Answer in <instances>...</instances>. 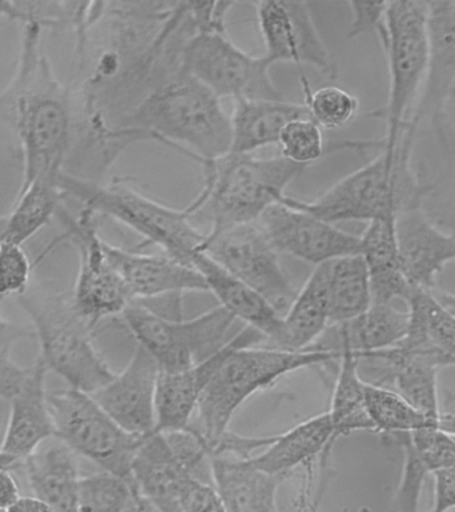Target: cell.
<instances>
[{"label":"cell","mask_w":455,"mask_h":512,"mask_svg":"<svg viewBox=\"0 0 455 512\" xmlns=\"http://www.w3.org/2000/svg\"><path fill=\"white\" fill-rule=\"evenodd\" d=\"M47 403L55 436L75 454L85 456L103 471L137 486L133 462L147 435H134L123 430L93 396L74 388L47 392Z\"/></svg>","instance_id":"cell-9"},{"label":"cell","mask_w":455,"mask_h":512,"mask_svg":"<svg viewBox=\"0 0 455 512\" xmlns=\"http://www.w3.org/2000/svg\"><path fill=\"white\" fill-rule=\"evenodd\" d=\"M277 146L283 159L301 167H309L321 160L326 152L323 130L310 116L291 120L279 135Z\"/></svg>","instance_id":"cell-39"},{"label":"cell","mask_w":455,"mask_h":512,"mask_svg":"<svg viewBox=\"0 0 455 512\" xmlns=\"http://www.w3.org/2000/svg\"><path fill=\"white\" fill-rule=\"evenodd\" d=\"M125 512H158V510L139 492Z\"/></svg>","instance_id":"cell-51"},{"label":"cell","mask_w":455,"mask_h":512,"mask_svg":"<svg viewBox=\"0 0 455 512\" xmlns=\"http://www.w3.org/2000/svg\"><path fill=\"white\" fill-rule=\"evenodd\" d=\"M47 367L41 358L30 367L21 390L10 400L11 410L5 438L0 446V468L21 466L27 456L45 440L55 436L53 418L47 403Z\"/></svg>","instance_id":"cell-20"},{"label":"cell","mask_w":455,"mask_h":512,"mask_svg":"<svg viewBox=\"0 0 455 512\" xmlns=\"http://www.w3.org/2000/svg\"><path fill=\"white\" fill-rule=\"evenodd\" d=\"M30 367H21L11 359L10 351L0 352V398L11 400L21 390Z\"/></svg>","instance_id":"cell-45"},{"label":"cell","mask_w":455,"mask_h":512,"mask_svg":"<svg viewBox=\"0 0 455 512\" xmlns=\"http://www.w3.org/2000/svg\"><path fill=\"white\" fill-rule=\"evenodd\" d=\"M365 407L374 432L387 436L411 434L431 426L454 427L453 415L438 419L423 415L389 387L365 382Z\"/></svg>","instance_id":"cell-36"},{"label":"cell","mask_w":455,"mask_h":512,"mask_svg":"<svg viewBox=\"0 0 455 512\" xmlns=\"http://www.w3.org/2000/svg\"><path fill=\"white\" fill-rule=\"evenodd\" d=\"M57 179L58 176L37 179L19 190L13 211L7 215L3 240L23 246L50 222L65 198Z\"/></svg>","instance_id":"cell-35"},{"label":"cell","mask_w":455,"mask_h":512,"mask_svg":"<svg viewBox=\"0 0 455 512\" xmlns=\"http://www.w3.org/2000/svg\"><path fill=\"white\" fill-rule=\"evenodd\" d=\"M258 224L275 250L314 266L361 250L358 235L283 203L267 208Z\"/></svg>","instance_id":"cell-16"},{"label":"cell","mask_w":455,"mask_h":512,"mask_svg":"<svg viewBox=\"0 0 455 512\" xmlns=\"http://www.w3.org/2000/svg\"><path fill=\"white\" fill-rule=\"evenodd\" d=\"M19 303L34 323L39 358L74 390L94 394L114 379V372L93 343L94 328L78 314L71 292L31 283Z\"/></svg>","instance_id":"cell-7"},{"label":"cell","mask_w":455,"mask_h":512,"mask_svg":"<svg viewBox=\"0 0 455 512\" xmlns=\"http://www.w3.org/2000/svg\"><path fill=\"white\" fill-rule=\"evenodd\" d=\"M185 512H227L214 484L191 479L183 499Z\"/></svg>","instance_id":"cell-43"},{"label":"cell","mask_w":455,"mask_h":512,"mask_svg":"<svg viewBox=\"0 0 455 512\" xmlns=\"http://www.w3.org/2000/svg\"><path fill=\"white\" fill-rule=\"evenodd\" d=\"M0 512H5V511H0Z\"/></svg>","instance_id":"cell-53"},{"label":"cell","mask_w":455,"mask_h":512,"mask_svg":"<svg viewBox=\"0 0 455 512\" xmlns=\"http://www.w3.org/2000/svg\"><path fill=\"white\" fill-rule=\"evenodd\" d=\"M211 480L227 512H279L278 488L283 478L259 471L247 459L210 458Z\"/></svg>","instance_id":"cell-28"},{"label":"cell","mask_w":455,"mask_h":512,"mask_svg":"<svg viewBox=\"0 0 455 512\" xmlns=\"http://www.w3.org/2000/svg\"><path fill=\"white\" fill-rule=\"evenodd\" d=\"M105 250L133 300L145 302L163 296L207 291L205 279L194 267L179 263L165 254H141L107 242Z\"/></svg>","instance_id":"cell-22"},{"label":"cell","mask_w":455,"mask_h":512,"mask_svg":"<svg viewBox=\"0 0 455 512\" xmlns=\"http://www.w3.org/2000/svg\"><path fill=\"white\" fill-rule=\"evenodd\" d=\"M133 476L139 492L158 512H185L183 499L190 480H202L190 463L175 454L161 432L143 440L135 454Z\"/></svg>","instance_id":"cell-23"},{"label":"cell","mask_w":455,"mask_h":512,"mask_svg":"<svg viewBox=\"0 0 455 512\" xmlns=\"http://www.w3.org/2000/svg\"><path fill=\"white\" fill-rule=\"evenodd\" d=\"M123 319L138 346L145 348L161 372L186 370L225 346L234 318L221 306L190 320L171 319L133 300Z\"/></svg>","instance_id":"cell-10"},{"label":"cell","mask_w":455,"mask_h":512,"mask_svg":"<svg viewBox=\"0 0 455 512\" xmlns=\"http://www.w3.org/2000/svg\"><path fill=\"white\" fill-rule=\"evenodd\" d=\"M301 87L307 114L322 130H341L349 126L359 114L361 103L357 96L338 86H326L313 90L301 71Z\"/></svg>","instance_id":"cell-37"},{"label":"cell","mask_w":455,"mask_h":512,"mask_svg":"<svg viewBox=\"0 0 455 512\" xmlns=\"http://www.w3.org/2000/svg\"><path fill=\"white\" fill-rule=\"evenodd\" d=\"M29 255L21 244L2 240L0 243V302L7 296H19L29 290L31 284Z\"/></svg>","instance_id":"cell-42"},{"label":"cell","mask_w":455,"mask_h":512,"mask_svg":"<svg viewBox=\"0 0 455 512\" xmlns=\"http://www.w3.org/2000/svg\"><path fill=\"white\" fill-rule=\"evenodd\" d=\"M431 512V511H430Z\"/></svg>","instance_id":"cell-54"},{"label":"cell","mask_w":455,"mask_h":512,"mask_svg":"<svg viewBox=\"0 0 455 512\" xmlns=\"http://www.w3.org/2000/svg\"><path fill=\"white\" fill-rule=\"evenodd\" d=\"M411 446L429 468L430 474L441 468L454 467V427L431 426L409 434Z\"/></svg>","instance_id":"cell-41"},{"label":"cell","mask_w":455,"mask_h":512,"mask_svg":"<svg viewBox=\"0 0 455 512\" xmlns=\"http://www.w3.org/2000/svg\"><path fill=\"white\" fill-rule=\"evenodd\" d=\"M0 16L21 23L23 15L19 2H0Z\"/></svg>","instance_id":"cell-50"},{"label":"cell","mask_w":455,"mask_h":512,"mask_svg":"<svg viewBox=\"0 0 455 512\" xmlns=\"http://www.w3.org/2000/svg\"><path fill=\"white\" fill-rule=\"evenodd\" d=\"M347 6L351 11V24L347 38L351 39L370 30L377 32L385 18L387 2H349Z\"/></svg>","instance_id":"cell-44"},{"label":"cell","mask_w":455,"mask_h":512,"mask_svg":"<svg viewBox=\"0 0 455 512\" xmlns=\"http://www.w3.org/2000/svg\"><path fill=\"white\" fill-rule=\"evenodd\" d=\"M57 214L66 228L62 239L69 240L79 255L77 282L71 298L78 314L94 328L103 319L123 314L133 299L106 254L97 214L82 207L73 215L62 206Z\"/></svg>","instance_id":"cell-12"},{"label":"cell","mask_w":455,"mask_h":512,"mask_svg":"<svg viewBox=\"0 0 455 512\" xmlns=\"http://www.w3.org/2000/svg\"><path fill=\"white\" fill-rule=\"evenodd\" d=\"M191 266L205 279L207 291L217 296L221 307L235 320H243L247 326L261 332L270 342L277 338L281 330L282 315L258 292L223 270L202 251L193 256Z\"/></svg>","instance_id":"cell-27"},{"label":"cell","mask_w":455,"mask_h":512,"mask_svg":"<svg viewBox=\"0 0 455 512\" xmlns=\"http://www.w3.org/2000/svg\"><path fill=\"white\" fill-rule=\"evenodd\" d=\"M259 30L265 43V59L311 66L326 79L338 78L337 64L315 26L310 4L295 0L254 3Z\"/></svg>","instance_id":"cell-14"},{"label":"cell","mask_w":455,"mask_h":512,"mask_svg":"<svg viewBox=\"0 0 455 512\" xmlns=\"http://www.w3.org/2000/svg\"><path fill=\"white\" fill-rule=\"evenodd\" d=\"M7 216H0V243L5 238Z\"/></svg>","instance_id":"cell-52"},{"label":"cell","mask_w":455,"mask_h":512,"mask_svg":"<svg viewBox=\"0 0 455 512\" xmlns=\"http://www.w3.org/2000/svg\"><path fill=\"white\" fill-rule=\"evenodd\" d=\"M179 66L219 99H283L265 56L242 50L227 34L194 32L183 43Z\"/></svg>","instance_id":"cell-11"},{"label":"cell","mask_w":455,"mask_h":512,"mask_svg":"<svg viewBox=\"0 0 455 512\" xmlns=\"http://www.w3.org/2000/svg\"><path fill=\"white\" fill-rule=\"evenodd\" d=\"M427 31H429V62L421 92L415 103L409 127L417 131L427 120L439 140L449 142L446 120L453 102L455 82V2H427Z\"/></svg>","instance_id":"cell-15"},{"label":"cell","mask_w":455,"mask_h":512,"mask_svg":"<svg viewBox=\"0 0 455 512\" xmlns=\"http://www.w3.org/2000/svg\"><path fill=\"white\" fill-rule=\"evenodd\" d=\"M33 328L22 327L0 315V352L10 351L11 346L18 340L33 338Z\"/></svg>","instance_id":"cell-47"},{"label":"cell","mask_w":455,"mask_h":512,"mask_svg":"<svg viewBox=\"0 0 455 512\" xmlns=\"http://www.w3.org/2000/svg\"><path fill=\"white\" fill-rule=\"evenodd\" d=\"M417 132H403L393 152L379 154L359 170L338 180L318 198L302 200L286 195L281 203L317 216L327 223L374 222L395 218L399 212L423 206L431 187L411 164Z\"/></svg>","instance_id":"cell-3"},{"label":"cell","mask_w":455,"mask_h":512,"mask_svg":"<svg viewBox=\"0 0 455 512\" xmlns=\"http://www.w3.org/2000/svg\"><path fill=\"white\" fill-rule=\"evenodd\" d=\"M27 482L34 496L53 512H79L78 455L58 436H51L23 460Z\"/></svg>","instance_id":"cell-25"},{"label":"cell","mask_w":455,"mask_h":512,"mask_svg":"<svg viewBox=\"0 0 455 512\" xmlns=\"http://www.w3.org/2000/svg\"><path fill=\"white\" fill-rule=\"evenodd\" d=\"M339 368L331 399L330 416L334 440L358 431L374 432L365 407V380L358 359L346 344H339Z\"/></svg>","instance_id":"cell-33"},{"label":"cell","mask_w":455,"mask_h":512,"mask_svg":"<svg viewBox=\"0 0 455 512\" xmlns=\"http://www.w3.org/2000/svg\"><path fill=\"white\" fill-rule=\"evenodd\" d=\"M359 247L369 272L373 303L391 304L393 299H405L411 287L399 264L395 218L367 223L359 235Z\"/></svg>","instance_id":"cell-32"},{"label":"cell","mask_w":455,"mask_h":512,"mask_svg":"<svg viewBox=\"0 0 455 512\" xmlns=\"http://www.w3.org/2000/svg\"><path fill=\"white\" fill-rule=\"evenodd\" d=\"M105 138L125 144L157 140L201 163L229 154L230 115L221 99L179 67L159 80Z\"/></svg>","instance_id":"cell-2"},{"label":"cell","mask_w":455,"mask_h":512,"mask_svg":"<svg viewBox=\"0 0 455 512\" xmlns=\"http://www.w3.org/2000/svg\"><path fill=\"white\" fill-rule=\"evenodd\" d=\"M335 443L330 416L325 414L299 423L281 435H275L273 442L257 456L247 459L259 471L285 479L294 468L309 467L318 456L329 454Z\"/></svg>","instance_id":"cell-29"},{"label":"cell","mask_w":455,"mask_h":512,"mask_svg":"<svg viewBox=\"0 0 455 512\" xmlns=\"http://www.w3.org/2000/svg\"><path fill=\"white\" fill-rule=\"evenodd\" d=\"M327 300L330 324L350 322L373 304L369 272L361 254L329 262Z\"/></svg>","instance_id":"cell-34"},{"label":"cell","mask_w":455,"mask_h":512,"mask_svg":"<svg viewBox=\"0 0 455 512\" xmlns=\"http://www.w3.org/2000/svg\"><path fill=\"white\" fill-rule=\"evenodd\" d=\"M405 300L407 328L399 348L437 360L443 368L455 359L454 296L438 287L410 288Z\"/></svg>","instance_id":"cell-21"},{"label":"cell","mask_w":455,"mask_h":512,"mask_svg":"<svg viewBox=\"0 0 455 512\" xmlns=\"http://www.w3.org/2000/svg\"><path fill=\"white\" fill-rule=\"evenodd\" d=\"M57 183L63 195L78 199L82 207L109 216L141 235L143 243L157 246L169 258L193 267L191 260L201 251L205 234L194 226L187 207L175 210L155 202L123 178L99 184L62 171Z\"/></svg>","instance_id":"cell-6"},{"label":"cell","mask_w":455,"mask_h":512,"mask_svg":"<svg viewBox=\"0 0 455 512\" xmlns=\"http://www.w3.org/2000/svg\"><path fill=\"white\" fill-rule=\"evenodd\" d=\"M335 352L309 348L285 351L278 348L242 347L231 352L215 372L199 398L197 410L189 424L205 440L209 454L229 431L238 408L255 392L273 386L282 376L302 368L331 363Z\"/></svg>","instance_id":"cell-5"},{"label":"cell","mask_w":455,"mask_h":512,"mask_svg":"<svg viewBox=\"0 0 455 512\" xmlns=\"http://www.w3.org/2000/svg\"><path fill=\"white\" fill-rule=\"evenodd\" d=\"M201 251L258 292L279 314L293 303L297 290L283 270L279 252L258 222L207 232Z\"/></svg>","instance_id":"cell-13"},{"label":"cell","mask_w":455,"mask_h":512,"mask_svg":"<svg viewBox=\"0 0 455 512\" xmlns=\"http://www.w3.org/2000/svg\"><path fill=\"white\" fill-rule=\"evenodd\" d=\"M399 264L411 288L437 287V278L455 256L454 235L431 222L423 206L395 216Z\"/></svg>","instance_id":"cell-19"},{"label":"cell","mask_w":455,"mask_h":512,"mask_svg":"<svg viewBox=\"0 0 455 512\" xmlns=\"http://www.w3.org/2000/svg\"><path fill=\"white\" fill-rule=\"evenodd\" d=\"M262 339L265 336L261 332L246 326L203 362L182 371L159 372L155 394V432L186 430L197 410L199 398L227 356L238 348L254 346Z\"/></svg>","instance_id":"cell-17"},{"label":"cell","mask_w":455,"mask_h":512,"mask_svg":"<svg viewBox=\"0 0 455 512\" xmlns=\"http://www.w3.org/2000/svg\"><path fill=\"white\" fill-rule=\"evenodd\" d=\"M387 438L401 446L405 452L402 478L394 499V512H418L423 482L426 476L430 475L429 468L411 446L409 434L387 436Z\"/></svg>","instance_id":"cell-40"},{"label":"cell","mask_w":455,"mask_h":512,"mask_svg":"<svg viewBox=\"0 0 455 512\" xmlns=\"http://www.w3.org/2000/svg\"><path fill=\"white\" fill-rule=\"evenodd\" d=\"M327 271L329 263L315 266L282 316L281 330L271 347L285 351L309 350L330 326Z\"/></svg>","instance_id":"cell-30"},{"label":"cell","mask_w":455,"mask_h":512,"mask_svg":"<svg viewBox=\"0 0 455 512\" xmlns=\"http://www.w3.org/2000/svg\"><path fill=\"white\" fill-rule=\"evenodd\" d=\"M5 512H53L49 504L37 496H19Z\"/></svg>","instance_id":"cell-49"},{"label":"cell","mask_w":455,"mask_h":512,"mask_svg":"<svg viewBox=\"0 0 455 512\" xmlns=\"http://www.w3.org/2000/svg\"><path fill=\"white\" fill-rule=\"evenodd\" d=\"M434 506L431 512H450L455 504L454 467L434 471Z\"/></svg>","instance_id":"cell-46"},{"label":"cell","mask_w":455,"mask_h":512,"mask_svg":"<svg viewBox=\"0 0 455 512\" xmlns=\"http://www.w3.org/2000/svg\"><path fill=\"white\" fill-rule=\"evenodd\" d=\"M38 20L21 23L17 71L0 94V123L11 128L22 152L21 188L61 174L71 139V94L42 46Z\"/></svg>","instance_id":"cell-1"},{"label":"cell","mask_w":455,"mask_h":512,"mask_svg":"<svg viewBox=\"0 0 455 512\" xmlns=\"http://www.w3.org/2000/svg\"><path fill=\"white\" fill-rule=\"evenodd\" d=\"M305 116L309 114L303 104L283 99L235 100L233 114L230 115V152L253 155L263 147L277 144L286 124Z\"/></svg>","instance_id":"cell-31"},{"label":"cell","mask_w":455,"mask_h":512,"mask_svg":"<svg viewBox=\"0 0 455 512\" xmlns=\"http://www.w3.org/2000/svg\"><path fill=\"white\" fill-rule=\"evenodd\" d=\"M199 164L203 187L187 210L193 219L199 214L207 216L210 231L258 222L267 208L281 203L287 187L306 171L282 156L257 158L234 152Z\"/></svg>","instance_id":"cell-4"},{"label":"cell","mask_w":455,"mask_h":512,"mask_svg":"<svg viewBox=\"0 0 455 512\" xmlns=\"http://www.w3.org/2000/svg\"><path fill=\"white\" fill-rule=\"evenodd\" d=\"M138 494L135 484L102 471L79 480V512H125Z\"/></svg>","instance_id":"cell-38"},{"label":"cell","mask_w":455,"mask_h":512,"mask_svg":"<svg viewBox=\"0 0 455 512\" xmlns=\"http://www.w3.org/2000/svg\"><path fill=\"white\" fill-rule=\"evenodd\" d=\"M407 314L391 304L373 303L358 318L330 324L314 347L339 355V344H346L355 356L373 354L398 346L405 338Z\"/></svg>","instance_id":"cell-26"},{"label":"cell","mask_w":455,"mask_h":512,"mask_svg":"<svg viewBox=\"0 0 455 512\" xmlns=\"http://www.w3.org/2000/svg\"><path fill=\"white\" fill-rule=\"evenodd\" d=\"M159 372L153 356L137 346L125 370L90 395L123 430L139 436L150 435L155 432Z\"/></svg>","instance_id":"cell-18"},{"label":"cell","mask_w":455,"mask_h":512,"mask_svg":"<svg viewBox=\"0 0 455 512\" xmlns=\"http://www.w3.org/2000/svg\"><path fill=\"white\" fill-rule=\"evenodd\" d=\"M375 34L389 68L387 103L375 115L386 123L381 150L393 152L409 128L429 62L427 2H387L385 18Z\"/></svg>","instance_id":"cell-8"},{"label":"cell","mask_w":455,"mask_h":512,"mask_svg":"<svg viewBox=\"0 0 455 512\" xmlns=\"http://www.w3.org/2000/svg\"><path fill=\"white\" fill-rule=\"evenodd\" d=\"M21 496L13 470L0 468V511H6Z\"/></svg>","instance_id":"cell-48"},{"label":"cell","mask_w":455,"mask_h":512,"mask_svg":"<svg viewBox=\"0 0 455 512\" xmlns=\"http://www.w3.org/2000/svg\"><path fill=\"white\" fill-rule=\"evenodd\" d=\"M358 362L373 364L375 372H383L378 386L394 384L395 392L431 419L441 416L438 400V372L443 368L437 360L411 354L397 346L357 356Z\"/></svg>","instance_id":"cell-24"}]
</instances>
